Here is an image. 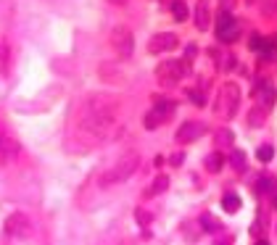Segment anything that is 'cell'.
<instances>
[{
  "label": "cell",
  "mask_w": 277,
  "mask_h": 245,
  "mask_svg": "<svg viewBox=\"0 0 277 245\" xmlns=\"http://www.w3.org/2000/svg\"><path fill=\"white\" fill-rule=\"evenodd\" d=\"M254 100H256L259 108L269 111L272 105L277 103V90H274L269 82H256V85H254Z\"/></svg>",
  "instance_id": "9c48e42d"
},
{
  "label": "cell",
  "mask_w": 277,
  "mask_h": 245,
  "mask_svg": "<svg viewBox=\"0 0 277 245\" xmlns=\"http://www.w3.org/2000/svg\"><path fill=\"white\" fill-rule=\"evenodd\" d=\"M272 156H274V148H272V145H261V148L256 150V158H259V161H272Z\"/></svg>",
  "instance_id": "cb8c5ba5"
},
{
  "label": "cell",
  "mask_w": 277,
  "mask_h": 245,
  "mask_svg": "<svg viewBox=\"0 0 277 245\" xmlns=\"http://www.w3.org/2000/svg\"><path fill=\"white\" fill-rule=\"evenodd\" d=\"M182 161H185V156H182V153H174V156L169 158V164H172V166H180Z\"/></svg>",
  "instance_id": "83f0119b"
},
{
  "label": "cell",
  "mask_w": 277,
  "mask_h": 245,
  "mask_svg": "<svg viewBox=\"0 0 277 245\" xmlns=\"http://www.w3.org/2000/svg\"><path fill=\"white\" fill-rule=\"evenodd\" d=\"M166 187H169V179H166V177L161 174V177H156V179H153V185H150V187L145 190V195H161V193H164Z\"/></svg>",
  "instance_id": "ffe728a7"
},
{
  "label": "cell",
  "mask_w": 277,
  "mask_h": 245,
  "mask_svg": "<svg viewBox=\"0 0 277 245\" xmlns=\"http://www.w3.org/2000/svg\"><path fill=\"white\" fill-rule=\"evenodd\" d=\"M222 166H224V156H222V153H209V156H206V169L209 172L217 174V172H222Z\"/></svg>",
  "instance_id": "e0dca14e"
},
{
  "label": "cell",
  "mask_w": 277,
  "mask_h": 245,
  "mask_svg": "<svg viewBox=\"0 0 277 245\" xmlns=\"http://www.w3.org/2000/svg\"><path fill=\"white\" fill-rule=\"evenodd\" d=\"M272 206H277V187L272 190Z\"/></svg>",
  "instance_id": "f1b7e54d"
},
{
  "label": "cell",
  "mask_w": 277,
  "mask_h": 245,
  "mask_svg": "<svg viewBox=\"0 0 277 245\" xmlns=\"http://www.w3.org/2000/svg\"><path fill=\"white\" fill-rule=\"evenodd\" d=\"M137 166H140V156L137 153H124L109 172H106L103 177H100V185H119V182H127L135 172H137Z\"/></svg>",
  "instance_id": "7a4b0ae2"
},
{
  "label": "cell",
  "mask_w": 277,
  "mask_h": 245,
  "mask_svg": "<svg viewBox=\"0 0 277 245\" xmlns=\"http://www.w3.org/2000/svg\"><path fill=\"white\" fill-rule=\"evenodd\" d=\"M177 48V37L172 32H159L148 40V53L150 56H161V53H169Z\"/></svg>",
  "instance_id": "ba28073f"
},
{
  "label": "cell",
  "mask_w": 277,
  "mask_h": 245,
  "mask_svg": "<svg viewBox=\"0 0 277 245\" xmlns=\"http://www.w3.org/2000/svg\"><path fill=\"white\" fill-rule=\"evenodd\" d=\"M222 208H224L227 213H235V211H240V198H238L235 193H227V195L222 198Z\"/></svg>",
  "instance_id": "ac0fdd59"
},
{
  "label": "cell",
  "mask_w": 277,
  "mask_h": 245,
  "mask_svg": "<svg viewBox=\"0 0 277 245\" xmlns=\"http://www.w3.org/2000/svg\"><path fill=\"white\" fill-rule=\"evenodd\" d=\"M206 134V124H201V121H185V124L177 129V143H195L201 140V137Z\"/></svg>",
  "instance_id": "30bf717a"
},
{
  "label": "cell",
  "mask_w": 277,
  "mask_h": 245,
  "mask_svg": "<svg viewBox=\"0 0 277 245\" xmlns=\"http://www.w3.org/2000/svg\"><path fill=\"white\" fill-rule=\"evenodd\" d=\"M169 11H172V16H174V21H185L188 19V3L185 0H172V6H169Z\"/></svg>",
  "instance_id": "5bb4252c"
},
{
  "label": "cell",
  "mask_w": 277,
  "mask_h": 245,
  "mask_svg": "<svg viewBox=\"0 0 277 245\" xmlns=\"http://www.w3.org/2000/svg\"><path fill=\"white\" fill-rule=\"evenodd\" d=\"M135 219H137V224H140V227H150V222H153V216L148 211H143V208L135 211Z\"/></svg>",
  "instance_id": "d4e9b609"
},
{
  "label": "cell",
  "mask_w": 277,
  "mask_h": 245,
  "mask_svg": "<svg viewBox=\"0 0 277 245\" xmlns=\"http://www.w3.org/2000/svg\"><path fill=\"white\" fill-rule=\"evenodd\" d=\"M195 26L201 29V32H206V29L211 26V6H209V0H198L195 3Z\"/></svg>",
  "instance_id": "7c38bea8"
},
{
  "label": "cell",
  "mask_w": 277,
  "mask_h": 245,
  "mask_svg": "<svg viewBox=\"0 0 277 245\" xmlns=\"http://www.w3.org/2000/svg\"><path fill=\"white\" fill-rule=\"evenodd\" d=\"M277 185H274V179L269 177V174H261L259 179H256V185H254V190L256 193H272Z\"/></svg>",
  "instance_id": "d6986e66"
},
{
  "label": "cell",
  "mask_w": 277,
  "mask_h": 245,
  "mask_svg": "<svg viewBox=\"0 0 277 245\" xmlns=\"http://www.w3.org/2000/svg\"><path fill=\"white\" fill-rule=\"evenodd\" d=\"M153 114H156L159 119H161V124L166 119H172V114L177 111V103L174 100H169V98H164V95H156L153 98V108H150Z\"/></svg>",
  "instance_id": "8fae6325"
},
{
  "label": "cell",
  "mask_w": 277,
  "mask_h": 245,
  "mask_svg": "<svg viewBox=\"0 0 277 245\" xmlns=\"http://www.w3.org/2000/svg\"><path fill=\"white\" fill-rule=\"evenodd\" d=\"M19 153V145L11 140V137H3L0 134V164H6L8 158H13Z\"/></svg>",
  "instance_id": "4fadbf2b"
},
{
  "label": "cell",
  "mask_w": 277,
  "mask_h": 245,
  "mask_svg": "<svg viewBox=\"0 0 277 245\" xmlns=\"http://www.w3.org/2000/svg\"><path fill=\"white\" fill-rule=\"evenodd\" d=\"M109 3H114V6H124L127 0H109Z\"/></svg>",
  "instance_id": "f546056e"
},
{
  "label": "cell",
  "mask_w": 277,
  "mask_h": 245,
  "mask_svg": "<svg viewBox=\"0 0 277 245\" xmlns=\"http://www.w3.org/2000/svg\"><path fill=\"white\" fill-rule=\"evenodd\" d=\"M111 45H114L119 58H130L132 50H135V37H132V32L127 26H116L114 35H111Z\"/></svg>",
  "instance_id": "5b68a950"
},
{
  "label": "cell",
  "mask_w": 277,
  "mask_h": 245,
  "mask_svg": "<svg viewBox=\"0 0 277 245\" xmlns=\"http://www.w3.org/2000/svg\"><path fill=\"white\" fill-rule=\"evenodd\" d=\"M195 53H198L195 45H188V48H185V61H182V64H185V66H190L193 61H195Z\"/></svg>",
  "instance_id": "4316f807"
},
{
  "label": "cell",
  "mask_w": 277,
  "mask_h": 245,
  "mask_svg": "<svg viewBox=\"0 0 277 245\" xmlns=\"http://www.w3.org/2000/svg\"><path fill=\"white\" fill-rule=\"evenodd\" d=\"M217 37L224 45L235 42L240 37V26H238V21L230 16V13H219V19H217Z\"/></svg>",
  "instance_id": "52a82bcc"
},
{
  "label": "cell",
  "mask_w": 277,
  "mask_h": 245,
  "mask_svg": "<svg viewBox=\"0 0 277 245\" xmlns=\"http://www.w3.org/2000/svg\"><path fill=\"white\" fill-rule=\"evenodd\" d=\"M230 166H233L235 172H245V169H248V164H245V153L243 150H233V153H230Z\"/></svg>",
  "instance_id": "2e32d148"
},
{
  "label": "cell",
  "mask_w": 277,
  "mask_h": 245,
  "mask_svg": "<svg viewBox=\"0 0 277 245\" xmlns=\"http://www.w3.org/2000/svg\"><path fill=\"white\" fill-rule=\"evenodd\" d=\"M256 245H269L267 240H256Z\"/></svg>",
  "instance_id": "4dcf8cb0"
},
{
  "label": "cell",
  "mask_w": 277,
  "mask_h": 245,
  "mask_svg": "<svg viewBox=\"0 0 277 245\" xmlns=\"http://www.w3.org/2000/svg\"><path fill=\"white\" fill-rule=\"evenodd\" d=\"M201 227H204V232H219L222 229V224H219V219L214 216V213H201Z\"/></svg>",
  "instance_id": "9a60e30c"
},
{
  "label": "cell",
  "mask_w": 277,
  "mask_h": 245,
  "mask_svg": "<svg viewBox=\"0 0 277 245\" xmlns=\"http://www.w3.org/2000/svg\"><path fill=\"white\" fill-rule=\"evenodd\" d=\"M6 232L11 235V237H29L32 235V222H29V216L27 213H21V211H16V213H11V216L6 219Z\"/></svg>",
  "instance_id": "8992f818"
},
{
  "label": "cell",
  "mask_w": 277,
  "mask_h": 245,
  "mask_svg": "<svg viewBox=\"0 0 277 245\" xmlns=\"http://www.w3.org/2000/svg\"><path fill=\"white\" fill-rule=\"evenodd\" d=\"M143 124H145V129H159V127H161V119H159L156 114H153V111H148Z\"/></svg>",
  "instance_id": "603a6c76"
},
{
  "label": "cell",
  "mask_w": 277,
  "mask_h": 245,
  "mask_svg": "<svg viewBox=\"0 0 277 245\" xmlns=\"http://www.w3.org/2000/svg\"><path fill=\"white\" fill-rule=\"evenodd\" d=\"M238 103H240V90H238V85H233V82L222 85L217 111H222L224 116H233V114L238 111Z\"/></svg>",
  "instance_id": "277c9868"
},
{
  "label": "cell",
  "mask_w": 277,
  "mask_h": 245,
  "mask_svg": "<svg viewBox=\"0 0 277 245\" xmlns=\"http://www.w3.org/2000/svg\"><path fill=\"white\" fill-rule=\"evenodd\" d=\"M188 98H190V103H195V105H206V98H204L201 90H190Z\"/></svg>",
  "instance_id": "484cf974"
},
{
  "label": "cell",
  "mask_w": 277,
  "mask_h": 245,
  "mask_svg": "<svg viewBox=\"0 0 277 245\" xmlns=\"http://www.w3.org/2000/svg\"><path fill=\"white\" fill-rule=\"evenodd\" d=\"M188 71H190V66H185L182 61H164V64H159V69H156V79L164 87H174V85H180V79Z\"/></svg>",
  "instance_id": "3957f363"
},
{
  "label": "cell",
  "mask_w": 277,
  "mask_h": 245,
  "mask_svg": "<svg viewBox=\"0 0 277 245\" xmlns=\"http://www.w3.org/2000/svg\"><path fill=\"white\" fill-rule=\"evenodd\" d=\"M214 140H217L219 148H227V145H233V132L230 129H217L214 132Z\"/></svg>",
  "instance_id": "44dd1931"
},
{
  "label": "cell",
  "mask_w": 277,
  "mask_h": 245,
  "mask_svg": "<svg viewBox=\"0 0 277 245\" xmlns=\"http://www.w3.org/2000/svg\"><path fill=\"white\" fill-rule=\"evenodd\" d=\"M264 116H267V111L256 105V108L248 114V124H251V127H261V124H264Z\"/></svg>",
  "instance_id": "7402d4cb"
},
{
  "label": "cell",
  "mask_w": 277,
  "mask_h": 245,
  "mask_svg": "<svg viewBox=\"0 0 277 245\" xmlns=\"http://www.w3.org/2000/svg\"><path fill=\"white\" fill-rule=\"evenodd\" d=\"M116 124V108L103 95H92L85 100L80 114V127L90 132L92 137H106Z\"/></svg>",
  "instance_id": "6da1fadb"
}]
</instances>
